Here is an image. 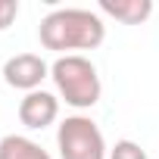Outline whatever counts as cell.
<instances>
[{"instance_id":"obj_9","label":"cell","mask_w":159,"mask_h":159,"mask_svg":"<svg viewBox=\"0 0 159 159\" xmlns=\"http://www.w3.org/2000/svg\"><path fill=\"white\" fill-rule=\"evenodd\" d=\"M19 16V0H0V31H7Z\"/></svg>"},{"instance_id":"obj_1","label":"cell","mask_w":159,"mask_h":159,"mask_svg":"<svg viewBox=\"0 0 159 159\" xmlns=\"http://www.w3.org/2000/svg\"><path fill=\"white\" fill-rule=\"evenodd\" d=\"M38 38L47 50H94L106 38V25L97 13L81 7H62L41 19Z\"/></svg>"},{"instance_id":"obj_2","label":"cell","mask_w":159,"mask_h":159,"mask_svg":"<svg viewBox=\"0 0 159 159\" xmlns=\"http://www.w3.org/2000/svg\"><path fill=\"white\" fill-rule=\"evenodd\" d=\"M50 78L59 91V97L75 106V109H91L100 103V94H103V84H100V75H97V66L81 56V53H66V56H56L53 66H50Z\"/></svg>"},{"instance_id":"obj_4","label":"cell","mask_w":159,"mask_h":159,"mask_svg":"<svg viewBox=\"0 0 159 159\" xmlns=\"http://www.w3.org/2000/svg\"><path fill=\"white\" fill-rule=\"evenodd\" d=\"M50 75V66L38 53H16L3 62V81L16 91H41V81Z\"/></svg>"},{"instance_id":"obj_3","label":"cell","mask_w":159,"mask_h":159,"mask_svg":"<svg viewBox=\"0 0 159 159\" xmlns=\"http://www.w3.org/2000/svg\"><path fill=\"white\" fill-rule=\"evenodd\" d=\"M59 159H109L106 137L91 116H69L56 128Z\"/></svg>"},{"instance_id":"obj_7","label":"cell","mask_w":159,"mask_h":159,"mask_svg":"<svg viewBox=\"0 0 159 159\" xmlns=\"http://www.w3.org/2000/svg\"><path fill=\"white\" fill-rule=\"evenodd\" d=\"M0 159H50V153L25 134H7L0 140Z\"/></svg>"},{"instance_id":"obj_8","label":"cell","mask_w":159,"mask_h":159,"mask_svg":"<svg viewBox=\"0 0 159 159\" xmlns=\"http://www.w3.org/2000/svg\"><path fill=\"white\" fill-rule=\"evenodd\" d=\"M109 159H147V153L134 140H116V147H109Z\"/></svg>"},{"instance_id":"obj_5","label":"cell","mask_w":159,"mask_h":159,"mask_svg":"<svg viewBox=\"0 0 159 159\" xmlns=\"http://www.w3.org/2000/svg\"><path fill=\"white\" fill-rule=\"evenodd\" d=\"M59 119V100L50 91H31L19 100V122L31 131H41Z\"/></svg>"},{"instance_id":"obj_6","label":"cell","mask_w":159,"mask_h":159,"mask_svg":"<svg viewBox=\"0 0 159 159\" xmlns=\"http://www.w3.org/2000/svg\"><path fill=\"white\" fill-rule=\"evenodd\" d=\"M100 13L112 16L122 25H140L153 13V0H100Z\"/></svg>"}]
</instances>
